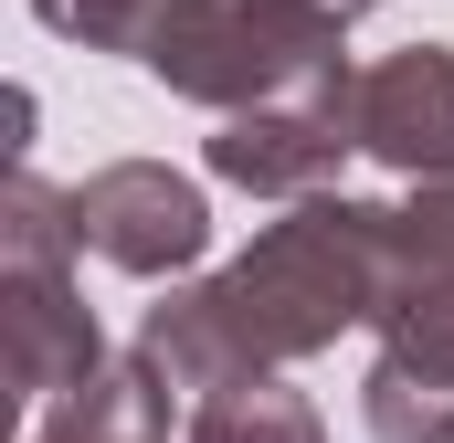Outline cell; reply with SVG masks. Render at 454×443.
<instances>
[{
	"label": "cell",
	"instance_id": "1",
	"mask_svg": "<svg viewBox=\"0 0 454 443\" xmlns=\"http://www.w3.org/2000/svg\"><path fill=\"white\" fill-rule=\"evenodd\" d=\"M380 264H391V201H348V190H307L286 222H264L223 275L180 285L137 317V348L169 369V391H223L243 369H296L348 328H370L380 307Z\"/></svg>",
	"mask_w": 454,
	"mask_h": 443
},
{
	"label": "cell",
	"instance_id": "2",
	"mask_svg": "<svg viewBox=\"0 0 454 443\" xmlns=\"http://www.w3.org/2000/svg\"><path fill=\"white\" fill-rule=\"evenodd\" d=\"M74 190H53L32 159H11L0 180V369H11V401L43 412L64 391H85L106 369V328L74 285Z\"/></svg>",
	"mask_w": 454,
	"mask_h": 443
},
{
	"label": "cell",
	"instance_id": "3",
	"mask_svg": "<svg viewBox=\"0 0 454 443\" xmlns=\"http://www.w3.org/2000/svg\"><path fill=\"white\" fill-rule=\"evenodd\" d=\"M339 53H348V21L307 11V0H191L159 32L148 74L180 106L232 116L254 96H275V85H296V74H317V64H339Z\"/></svg>",
	"mask_w": 454,
	"mask_h": 443
},
{
	"label": "cell",
	"instance_id": "4",
	"mask_svg": "<svg viewBox=\"0 0 454 443\" xmlns=\"http://www.w3.org/2000/svg\"><path fill=\"white\" fill-rule=\"evenodd\" d=\"M359 148V64H317L254 106H232L212 127V180L223 190H254V201H307L339 180V159Z\"/></svg>",
	"mask_w": 454,
	"mask_h": 443
},
{
	"label": "cell",
	"instance_id": "5",
	"mask_svg": "<svg viewBox=\"0 0 454 443\" xmlns=\"http://www.w3.org/2000/svg\"><path fill=\"white\" fill-rule=\"evenodd\" d=\"M74 243L116 275L159 285V275H191L212 253V201L169 159H106V169L74 180Z\"/></svg>",
	"mask_w": 454,
	"mask_h": 443
},
{
	"label": "cell",
	"instance_id": "6",
	"mask_svg": "<svg viewBox=\"0 0 454 443\" xmlns=\"http://www.w3.org/2000/svg\"><path fill=\"white\" fill-rule=\"evenodd\" d=\"M359 148L402 180L454 169V43H402L359 64Z\"/></svg>",
	"mask_w": 454,
	"mask_h": 443
},
{
	"label": "cell",
	"instance_id": "7",
	"mask_svg": "<svg viewBox=\"0 0 454 443\" xmlns=\"http://www.w3.org/2000/svg\"><path fill=\"white\" fill-rule=\"evenodd\" d=\"M21 443H169V369L148 359V348H127L106 359L85 391H64V401H43Z\"/></svg>",
	"mask_w": 454,
	"mask_h": 443
},
{
	"label": "cell",
	"instance_id": "8",
	"mask_svg": "<svg viewBox=\"0 0 454 443\" xmlns=\"http://www.w3.org/2000/svg\"><path fill=\"white\" fill-rule=\"evenodd\" d=\"M180 443H328V423H317L307 391H286V369H243L223 391H201Z\"/></svg>",
	"mask_w": 454,
	"mask_h": 443
},
{
	"label": "cell",
	"instance_id": "9",
	"mask_svg": "<svg viewBox=\"0 0 454 443\" xmlns=\"http://www.w3.org/2000/svg\"><path fill=\"white\" fill-rule=\"evenodd\" d=\"M359 423H370V443H454V380L412 369V359H370Z\"/></svg>",
	"mask_w": 454,
	"mask_h": 443
},
{
	"label": "cell",
	"instance_id": "10",
	"mask_svg": "<svg viewBox=\"0 0 454 443\" xmlns=\"http://www.w3.org/2000/svg\"><path fill=\"white\" fill-rule=\"evenodd\" d=\"M370 338H380V359H412V369L454 380V285H423V275H380Z\"/></svg>",
	"mask_w": 454,
	"mask_h": 443
},
{
	"label": "cell",
	"instance_id": "11",
	"mask_svg": "<svg viewBox=\"0 0 454 443\" xmlns=\"http://www.w3.org/2000/svg\"><path fill=\"white\" fill-rule=\"evenodd\" d=\"M180 11H191V0H32L43 32H64V43H85V53H127V64H148Z\"/></svg>",
	"mask_w": 454,
	"mask_h": 443
},
{
	"label": "cell",
	"instance_id": "12",
	"mask_svg": "<svg viewBox=\"0 0 454 443\" xmlns=\"http://www.w3.org/2000/svg\"><path fill=\"white\" fill-rule=\"evenodd\" d=\"M380 275L454 285V169L444 180H412V201H391V264Z\"/></svg>",
	"mask_w": 454,
	"mask_h": 443
},
{
	"label": "cell",
	"instance_id": "13",
	"mask_svg": "<svg viewBox=\"0 0 454 443\" xmlns=\"http://www.w3.org/2000/svg\"><path fill=\"white\" fill-rule=\"evenodd\" d=\"M307 11H328V21H370L380 0H307Z\"/></svg>",
	"mask_w": 454,
	"mask_h": 443
}]
</instances>
